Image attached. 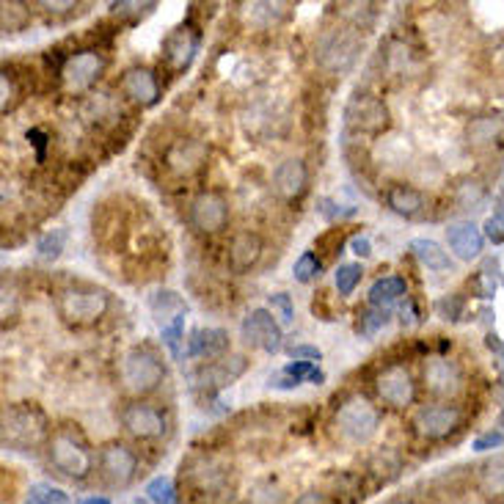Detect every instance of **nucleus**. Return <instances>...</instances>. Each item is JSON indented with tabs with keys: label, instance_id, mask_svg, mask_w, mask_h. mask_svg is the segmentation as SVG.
<instances>
[{
	"label": "nucleus",
	"instance_id": "nucleus-26",
	"mask_svg": "<svg viewBox=\"0 0 504 504\" xmlns=\"http://www.w3.org/2000/svg\"><path fill=\"white\" fill-rule=\"evenodd\" d=\"M405 292H408L405 278H400V276H383V278H378V282L370 287L367 298H370L372 306H378V309H386L388 303H395Z\"/></svg>",
	"mask_w": 504,
	"mask_h": 504
},
{
	"label": "nucleus",
	"instance_id": "nucleus-29",
	"mask_svg": "<svg viewBox=\"0 0 504 504\" xmlns=\"http://www.w3.org/2000/svg\"><path fill=\"white\" fill-rule=\"evenodd\" d=\"M282 372H284L287 378H292L295 383H303V380H309V383H315V386H323V383H325V372L317 367L315 361H292V364H287Z\"/></svg>",
	"mask_w": 504,
	"mask_h": 504
},
{
	"label": "nucleus",
	"instance_id": "nucleus-49",
	"mask_svg": "<svg viewBox=\"0 0 504 504\" xmlns=\"http://www.w3.org/2000/svg\"><path fill=\"white\" fill-rule=\"evenodd\" d=\"M386 504H413V501H405V499H395V501H386Z\"/></svg>",
	"mask_w": 504,
	"mask_h": 504
},
{
	"label": "nucleus",
	"instance_id": "nucleus-2",
	"mask_svg": "<svg viewBox=\"0 0 504 504\" xmlns=\"http://www.w3.org/2000/svg\"><path fill=\"white\" fill-rule=\"evenodd\" d=\"M47 455L52 468L64 474L69 480H86L94 468V455L89 450V444L83 441L72 430H55L47 444Z\"/></svg>",
	"mask_w": 504,
	"mask_h": 504
},
{
	"label": "nucleus",
	"instance_id": "nucleus-18",
	"mask_svg": "<svg viewBox=\"0 0 504 504\" xmlns=\"http://www.w3.org/2000/svg\"><path fill=\"white\" fill-rule=\"evenodd\" d=\"M122 92L141 108H152L160 100L157 75L147 67H130L122 77Z\"/></svg>",
	"mask_w": 504,
	"mask_h": 504
},
{
	"label": "nucleus",
	"instance_id": "nucleus-27",
	"mask_svg": "<svg viewBox=\"0 0 504 504\" xmlns=\"http://www.w3.org/2000/svg\"><path fill=\"white\" fill-rule=\"evenodd\" d=\"M477 485L491 499H501L504 496V455H496V458H491V460H485L480 466Z\"/></svg>",
	"mask_w": 504,
	"mask_h": 504
},
{
	"label": "nucleus",
	"instance_id": "nucleus-14",
	"mask_svg": "<svg viewBox=\"0 0 504 504\" xmlns=\"http://www.w3.org/2000/svg\"><path fill=\"white\" fill-rule=\"evenodd\" d=\"M196 50H199V36L193 34V28H188V25L174 28L163 42L165 67L172 72H185L196 59Z\"/></svg>",
	"mask_w": 504,
	"mask_h": 504
},
{
	"label": "nucleus",
	"instance_id": "nucleus-7",
	"mask_svg": "<svg viewBox=\"0 0 504 504\" xmlns=\"http://www.w3.org/2000/svg\"><path fill=\"white\" fill-rule=\"evenodd\" d=\"M100 471L102 477L114 485V488H124L135 480L138 471V455L130 450L122 441H110L100 450Z\"/></svg>",
	"mask_w": 504,
	"mask_h": 504
},
{
	"label": "nucleus",
	"instance_id": "nucleus-15",
	"mask_svg": "<svg viewBox=\"0 0 504 504\" xmlns=\"http://www.w3.org/2000/svg\"><path fill=\"white\" fill-rule=\"evenodd\" d=\"M425 383L433 395L438 397H452L460 391L463 386V375L458 370V364L444 358V356H436V358H428L425 364Z\"/></svg>",
	"mask_w": 504,
	"mask_h": 504
},
{
	"label": "nucleus",
	"instance_id": "nucleus-25",
	"mask_svg": "<svg viewBox=\"0 0 504 504\" xmlns=\"http://www.w3.org/2000/svg\"><path fill=\"white\" fill-rule=\"evenodd\" d=\"M386 204L395 210L397 215H403V218H413V215L422 212L425 196L419 190H413V188H408V185H395V188H388V193H386Z\"/></svg>",
	"mask_w": 504,
	"mask_h": 504
},
{
	"label": "nucleus",
	"instance_id": "nucleus-41",
	"mask_svg": "<svg viewBox=\"0 0 504 504\" xmlns=\"http://www.w3.org/2000/svg\"><path fill=\"white\" fill-rule=\"evenodd\" d=\"M501 444H504V436L499 430H491V433L480 436L471 446H474V452H488V450H499Z\"/></svg>",
	"mask_w": 504,
	"mask_h": 504
},
{
	"label": "nucleus",
	"instance_id": "nucleus-6",
	"mask_svg": "<svg viewBox=\"0 0 504 504\" xmlns=\"http://www.w3.org/2000/svg\"><path fill=\"white\" fill-rule=\"evenodd\" d=\"M105 69V59L97 50H80L75 55L64 61L61 67V80H64V89L69 94H80V92H89L94 83L100 80Z\"/></svg>",
	"mask_w": 504,
	"mask_h": 504
},
{
	"label": "nucleus",
	"instance_id": "nucleus-42",
	"mask_svg": "<svg viewBox=\"0 0 504 504\" xmlns=\"http://www.w3.org/2000/svg\"><path fill=\"white\" fill-rule=\"evenodd\" d=\"M460 309H463V300H460L458 295H452V298H444V300L438 303V312H441L446 320H458Z\"/></svg>",
	"mask_w": 504,
	"mask_h": 504
},
{
	"label": "nucleus",
	"instance_id": "nucleus-34",
	"mask_svg": "<svg viewBox=\"0 0 504 504\" xmlns=\"http://www.w3.org/2000/svg\"><path fill=\"white\" fill-rule=\"evenodd\" d=\"M361 265H340V270H336L333 282H336V290H340V295H350L358 282H361Z\"/></svg>",
	"mask_w": 504,
	"mask_h": 504
},
{
	"label": "nucleus",
	"instance_id": "nucleus-9",
	"mask_svg": "<svg viewBox=\"0 0 504 504\" xmlns=\"http://www.w3.org/2000/svg\"><path fill=\"white\" fill-rule=\"evenodd\" d=\"M190 223L204 235H215L229 223V202L215 190H204L190 202Z\"/></svg>",
	"mask_w": 504,
	"mask_h": 504
},
{
	"label": "nucleus",
	"instance_id": "nucleus-35",
	"mask_svg": "<svg viewBox=\"0 0 504 504\" xmlns=\"http://www.w3.org/2000/svg\"><path fill=\"white\" fill-rule=\"evenodd\" d=\"M320 270H323V262L315 257V254H309V251H306V254L295 262V268H292V276L298 278L300 284H309L312 278H317L320 276Z\"/></svg>",
	"mask_w": 504,
	"mask_h": 504
},
{
	"label": "nucleus",
	"instance_id": "nucleus-37",
	"mask_svg": "<svg viewBox=\"0 0 504 504\" xmlns=\"http://www.w3.org/2000/svg\"><path fill=\"white\" fill-rule=\"evenodd\" d=\"M483 199H485V190H483L480 182H463V185L458 188V204H460L463 210H474Z\"/></svg>",
	"mask_w": 504,
	"mask_h": 504
},
{
	"label": "nucleus",
	"instance_id": "nucleus-48",
	"mask_svg": "<svg viewBox=\"0 0 504 504\" xmlns=\"http://www.w3.org/2000/svg\"><path fill=\"white\" fill-rule=\"evenodd\" d=\"M83 504H110V501H108V499H102V496H100V499L94 496V499H86V501H83Z\"/></svg>",
	"mask_w": 504,
	"mask_h": 504
},
{
	"label": "nucleus",
	"instance_id": "nucleus-13",
	"mask_svg": "<svg viewBox=\"0 0 504 504\" xmlns=\"http://www.w3.org/2000/svg\"><path fill=\"white\" fill-rule=\"evenodd\" d=\"M163 160L174 177H193L207 163V147L199 138H177V141L165 149Z\"/></svg>",
	"mask_w": 504,
	"mask_h": 504
},
{
	"label": "nucleus",
	"instance_id": "nucleus-32",
	"mask_svg": "<svg viewBox=\"0 0 504 504\" xmlns=\"http://www.w3.org/2000/svg\"><path fill=\"white\" fill-rule=\"evenodd\" d=\"M25 504H69V496L59 488H52V485H34L31 491H28V499Z\"/></svg>",
	"mask_w": 504,
	"mask_h": 504
},
{
	"label": "nucleus",
	"instance_id": "nucleus-24",
	"mask_svg": "<svg viewBox=\"0 0 504 504\" xmlns=\"http://www.w3.org/2000/svg\"><path fill=\"white\" fill-rule=\"evenodd\" d=\"M411 251H413V257L422 262L428 270L433 273H446V270H452V260L450 254L436 243V240H428V237H416L411 240Z\"/></svg>",
	"mask_w": 504,
	"mask_h": 504
},
{
	"label": "nucleus",
	"instance_id": "nucleus-19",
	"mask_svg": "<svg viewBox=\"0 0 504 504\" xmlns=\"http://www.w3.org/2000/svg\"><path fill=\"white\" fill-rule=\"evenodd\" d=\"M243 372H245V358L243 356H229V358H220V361L210 364V367L196 372L193 383L207 388V391H218L223 386H229L232 380H237Z\"/></svg>",
	"mask_w": 504,
	"mask_h": 504
},
{
	"label": "nucleus",
	"instance_id": "nucleus-31",
	"mask_svg": "<svg viewBox=\"0 0 504 504\" xmlns=\"http://www.w3.org/2000/svg\"><path fill=\"white\" fill-rule=\"evenodd\" d=\"M64 243H67V229H52V232H47V235L36 243L39 260H44V262L59 260L61 251H64Z\"/></svg>",
	"mask_w": 504,
	"mask_h": 504
},
{
	"label": "nucleus",
	"instance_id": "nucleus-50",
	"mask_svg": "<svg viewBox=\"0 0 504 504\" xmlns=\"http://www.w3.org/2000/svg\"><path fill=\"white\" fill-rule=\"evenodd\" d=\"M501 425H504V413H501Z\"/></svg>",
	"mask_w": 504,
	"mask_h": 504
},
{
	"label": "nucleus",
	"instance_id": "nucleus-45",
	"mask_svg": "<svg viewBox=\"0 0 504 504\" xmlns=\"http://www.w3.org/2000/svg\"><path fill=\"white\" fill-rule=\"evenodd\" d=\"M28 141L36 147V160L42 163V160H44V149H47V135L34 127V130H28Z\"/></svg>",
	"mask_w": 504,
	"mask_h": 504
},
{
	"label": "nucleus",
	"instance_id": "nucleus-4",
	"mask_svg": "<svg viewBox=\"0 0 504 504\" xmlns=\"http://www.w3.org/2000/svg\"><path fill=\"white\" fill-rule=\"evenodd\" d=\"M119 378H122L124 388L132 391V395H149V391H155L163 383L165 370H163L157 353H152L149 348H130L122 356Z\"/></svg>",
	"mask_w": 504,
	"mask_h": 504
},
{
	"label": "nucleus",
	"instance_id": "nucleus-17",
	"mask_svg": "<svg viewBox=\"0 0 504 504\" xmlns=\"http://www.w3.org/2000/svg\"><path fill=\"white\" fill-rule=\"evenodd\" d=\"M386 122H388V110H386V105L378 97L361 94L348 108V124L356 127V130L378 132V130L386 127Z\"/></svg>",
	"mask_w": 504,
	"mask_h": 504
},
{
	"label": "nucleus",
	"instance_id": "nucleus-46",
	"mask_svg": "<svg viewBox=\"0 0 504 504\" xmlns=\"http://www.w3.org/2000/svg\"><path fill=\"white\" fill-rule=\"evenodd\" d=\"M350 248H353V254H358V257H370L372 254V243H370V237H353L350 240Z\"/></svg>",
	"mask_w": 504,
	"mask_h": 504
},
{
	"label": "nucleus",
	"instance_id": "nucleus-23",
	"mask_svg": "<svg viewBox=\"0 0 504 504\" xmlns=\"http://www.w3.org/2000/svg\"><path fill=\"white\" fill-rule=\"evenodd\" d=\"M262 257V240L254 232H237L229 243V268L235 273L251 270Z\"/></svg>",
	"mask_w": 504,
	"mask_h": 504
},
{
	"label": "nucleus",
	"instance_id": "nucleus-40",
	"mask_svg": "<svg viewBox=\"0 0 504 504\" xmlns=\"http://www.w3.org/2000/svg\"><path fill=\"white\" fill-rule=\"evenodd\" d=\"M0 92H4V114H6V110L17 102V83L9 69H4V75H0Z\"/></svg>",
	"mask_w": 504,
	"mask_h": 504
},
{
	"label": "nucleus",
	"instance_id": "nucleus-16",
	"mask_svg": "<svg viewBox=\"0 0 504 504\" xmlns=\"http://www.w3.org/2000/svg\"><path fill=\"white\" fill-rule=\"evenodd\" d=\"M273 188L287 202L300 199V196L306 193V188H309V168H306V163L298 160V157L278 163V168L273 172Z\"/></svg>",
	"mask_w": 504,
	"mask_h": 504
},
{
	"label": "nucleus",
	"instance_id": "nucleus-1",
	"mask_svg": "<svg viewBox=\"0 0 504 504\" xmlns=\"http://www.w3.org/2000/svg\"><path fill=\"white\" fill-rule=\"evenodd\" d=\"M4 444L20 452H34L50 444V425L42 408L31 403H17L4 411Z\"/></svg>",
	"mask_w": 504,
	"mask_h": 504
},
{
	"label": "nucleus",
	"instance_id": "nucleus-33",
	"mask_svg": "<svg viewBox=\"0 0 504 504\" xmlns=\"http://www.w3.org/2000/svg\"><path fill=\"white\" fill-rule=\"evenodd\" d=\"M386 323H388V309H378V306H372L370 312L358 315V325H356V331H358L361 336H375Z\"/></svg>",
	"mask_w": 504,
	"mask_h": 504
},
{
	"label": "nucleus",
	"instance_id": "nucleus-12",
	"mask_svg": "<svg viewBox=\"0 0 504 504\" xmlns=\"http://www.w3.org/2000/svg\"><path fill=\"white\" fill-rule=\"evenodd\" d=\"M122 425L135 438L155 441L165 433V416L149 403H127L122 408Z\"/></svg>",
	"mask_w": 504,
	"mask_h": 504
},
{
	"label": "nucleus",
	"instance_id": "nucleus-30",
	"mask_svg": "<svg viewBox=\"0 0 504 504\" xmlns=\"http://www.w3.org/2000/svg\"><path fill=\"white\" fill-rule=\"evenodd\" d=\"M147 496L152 504H180V493L172 477H155L147 485Z\"/></svg>",
	"mask_w": 504,
	"mask_h": 504
},
{
	"label": "nucleus",
	"instance_id": "nucleus-3",
	"mask_svg": "<svg viewBox=\"0 0 504 504\" xmlns=\"http://www.w3.org/2000/svg\"><path fill=\"white\" fill-rule=\"evenodd\" d=\"M333 425L348 444H367L380 428V413L367 397L353 395L336 408Z\"/></svg>",
	"mask_w": 504,
	"mask_h": 504
},
{
	"label": "nucleus",
	"instance_id": "nucleus-11",
	"mask_svg": "<svg viewBox=\"0 0 504 504\" xmlns=\"http://www.w3.org/2000/svg\"><path fill=\"white\" fill-rule=\"evenodd\" d=\"M375 388H378L380 400L386 405H391V408L411 405L413 395H416L413 378H411V372L403 367V364H388L386 370H380L378 378H375Z\"/></svg>",
	"mask_w": 504,
	"mask_h": 504
},
{
	"label": "nucleus",
	"instance_id": "nucleus-22",
	"mask_svg": "<svg viewBox=\"0 0 504 504\" xmlns=\"http://www.w3.org/2000/svg\"><path fill=\"white\" fill-rule=\"evenodd\" d=\"M446 243L455 251L458 260H477L480 251H483V232L474 227L468 220H460V223H452L450 229H446Z\"/></svg>",
	"mask_w": 504,
	"mask_h": 504
},
{
	"label": "nucleus",
	"instance_id": "nucleus-10",
	"mask_svg": "<svg viewBox=\"0 0 504 504\" xmlns=\"http://www.w3.org/2000/svg\"><path fill=\"white\" fill-rule=\"evenodd\" d=\"M243 340L265 353H278L282 350V323L273 317V312L268 309H254L245 320H243Z\"/></svg>",
	"mask_w": 504,
	"mask_h": 504
},
{
	"label": "nucleus",
	"instance_id": "nucleus-8",
	"mask_svg": "<svg viewBox=\"0 0 504 504\" xmlns=\"http://www.w3.org/2000/svg\"><path fill=\"white\" fill-rule=\"evenodd\" d=\"M413 430L428 441H441L460 428V411L455 405H422L413 413Z\"/></svg>",
	"mask_w": 504,
	"mask_h": 504
},
{
	"label": "nucleus",
	"instance_id": "nucleus-5",
	"mask_svg": "<svg viewBox=\"0 0 504 504\" xmlns=\"http://www.w3.org/2000/svg\"><path fill=\"white\" fill-rule=\"evenodd\" d=\"M110 298L105 290L92 284H75L59 295V315L72 325H92L105 317Z\"/></svg>",
	"mask_w": 504,
	"mask_h": 504
},
{
	"label": "nucleus",
	"instance_id": "nucleus-20",
	"mask_svg": "<svg viewBox=\"0 0 504 504\" xmlns=\"http://www.w3.org/2000/svg\"><path fill=\"white\" fill-rule=\"evenodd\" d=\"M356 50H358V39L356 36H350L348 31H336L323 42L320 61L328 69H348L356 61Z\"/></svg>",
	"mask_w": 504,
	"mask_h": 504
},
{
	"label": "nucleus",
	"instance_id": "nucleus-21",
	"mask_svg": "<svg viewBox=\"0 0 504 504\" xmlns=\"http://www.w3.org/2000/svg\"><path fill=\"white\" fill-rule=\"evenodd\" d=\"M229 350V333L220 328H196L188 340L185 358H215Z\"/></svg>",
	"mask_w": 504,
	"mask_h": 504
},
{
	"label": "nucleus",
	"instance_id": "nucleus-39",
	"mask_svg": "<svg viewBox=\"0 0 504 504\" xmlns=\"http://www.w3.org/2000/svg\"><path fill=\"white\" fill-rule=\"evenodd\" d=\"M496 122L493 119H477L471 127H468V135H471V141H477V144H483V141H493V135H496Z\"/></svg>",
	"mask_w": 504,
	"mask_h": 504
},
{
	"label": "nucleus",
	"instance_id": "nucleus-44",
	"mask_svg": "<svg viewBox=\"0 0 504 504\" xmlns=\"http://www.w3.org/2000/svg\"><path fill=\"white\" fill-rule=\"evenodd\" d=\"M485 235H488V240H493L496 245L504 243V220L496 218V215L488 218V220H485Z\"/></svg>",
	"mask_w": 504,
	"mask_h": 504
},
{
	"label": "nucleus",
	"instance_id": "nucleus-43",
	"mask_svg": "<svg viewBox=\"0 0 504 504\" xmlns=\"http://www.w3.org/2000/svg\"><path fill=\"white\" fill-rule=\"evenodd\" d=\"M295 361H303V358H309V361H320L323 358V350L320 348H315V345H295V348H290L287 350Z\"/></svg>",
	"mask_w": 504,
	"mask_h": 504
},
{
	"label": "nucleus",
	"instance_id": "nucleus-38",
	"mask_svg": "<svg viewBox=\"0 0 504 504\" xmlns=\"http://www.w3.org/2000/svg\"><path fill=\"white\" fill-rule=\"evenodd\" d=\"M182 328H185V315H180L174 323H168V325H163V342H165V348L172 350L174 356H182L180 353V340H182Z\"/></svg>",
	"mask_w": 504,
	"mask_h": 504
},
{
	"label": "nucleus",
	"instance_id": "nucleus-36",
	"mask_svg": "<svg viewBox=\"0 0 504 504\" xmlns=\"http://www.w3.org/2000/svg\"><path fill=\"white\" fill-rule=\"evenodd\" d=\"M270 312H273V317H278V323H282V325H290L292 317H295L292 298H290L287 292H276V295H270Z\"/></svg>",
	"mask_w": 504,
	"mask_h": 504
},
{
	"label": "nucleus",
	"instance_id": "nucleus-28",
	"mask_svg": "<svg viewBox=\"0 0 504 504\" xmlns=\"http://www.w3.org/2000/svg\"><path fill=\"white\" fill-rule=\"evenodd\" d=\"M149 306H152V312H155L157 320H165V317H174L177 320L180 315H185V300L177 292H168V290L157 292Z\"/></svg>",
	"mask_w": 504,
	"mask_h": 504
},
{
	"label": "nucleus",
	"instance_id": "nucleus-47",
	"mask_svg": "<svg viewBox=\"0 0 504 504\" xmlns=\"http://www.w3.org/2000/svg\"><path fill=\"white\" fill-rule=\"evenodd\" d=\"M295 504H331V501H328V496L320 493V491H306V493H300V496L295 499Z\"/></svg>",
	"mask_w": 504,
	"mask_h": 504
}]
</instances>
